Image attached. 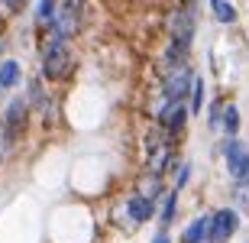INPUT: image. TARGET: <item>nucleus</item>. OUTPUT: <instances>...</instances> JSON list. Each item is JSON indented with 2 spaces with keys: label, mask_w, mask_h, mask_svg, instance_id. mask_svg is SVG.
Here are the masks:
<instances>
[{
  "label": "nucleus",
  "mask_w": 249,
  "mask_h": 243,
  "mask_svg": "<svg viewBox=\"0 0 249 243\" xmlns=\"http://www.w3.org/2000/svg\"><path fill=\"white\" fill-rule=\"evenodd\" d=\"M129 191H136V195L149 198V201H162V195L168 191V178L162 175V172H149V168H142L136 178H133V188Z\"/></svg>",
  "instance_id": "11"
},
{
  "label": "nucleus",
  "mask_w": 249,
  "mask_h": 243,
  "mask_svg": "<svg viewBox=\"0 0 249 243\" xmlns=\"http://www.w3.org/2000/svg\"><path fill=\"white\" fill-rule=\"evenodd\" d=\"M207 237H211V211H197V214L181 227L178 243H207Z\"/></svg>",
  "instance_id": "12"
},
{
  "label": "nucleus",
  "mask_w": 249,
  "mask_h": 243,
  "mask_svg": "<svg viewBox=\"0 0 249 243\" xmlns=\"http://www.w3.org/2000/svg\"><path fill=\"white\" fill-rule=\"evenodd\" d=\"M58 7H62V0H39L36 3V10H33V26H36L39 36H46L49 29H52V23L58 17Z\"/></svg>",
  "instance_id": "16"
},
{
  "label": "nucleus",
  "mask_w": 249,
  "mask_h": 243,
  "mask_svg": "<svg viewBox=\"0 0 249 243\" xmlns=\"http://www.w3.org/2000/svg\"><path fill=\"white\" fill-rule=\"evenodd\" d=\"M78 58H74L71 42H65L58 36H42L39 42V78L49 84H65L71 81Z\"/></svg>",
  "instance_id": "1"
},
{
  "label": "nucleus",
  "mask_w": 249,
  "mask_h": 243,
  "mask_svg": "<svg viewBox=\"0 0 249 243\" xmlns=\"http://www.w3.org/2000/svg\"><path fill=\"white\" fill-rule=\"evenodd\" d=\"M207 101H211V91H207V78L204 75H194V84L191 91H188V113H191V120H197V117H204V107H207Z\"/></svg>",
  "instance_id": "15"
},
{
  "label": "nucleus",
  "mask_w": 249,
  "mask_h": 243,
  "mask_svg": "<svg viewBox=\"0 0 249 243\" xmlns=\"http://www.w3.org/2000/svg\"><path fill=\"white\" fill-rule=\"evenodd\" d=\"M29 120H33V107H29L26 94H17L7 101V107L0 113V130L7 133L10 143H19L29 130Z\"/></svg>",
  "instance_id": "4"
},
{
  "label": "nucleus",
  "mask_w": 249,
  "mask_h": 243,
  "mask_svg": "<svg viewBox=\"0 0 249 243\" xmlns=\"http://www.w3.org/2000/svg\"><path fill=\"white\" fill-rule=\"evenodd\" d=\"M120 205H123L126 217L136 227H146V224H152V221L159 217V201H149V198L136 195V191H126V195L120 198Z\"/></svg>",
  "instance_id": "10"
},
{
  "label": "nucleus",
  "mask_w": 249,
  "mask_h": 243,
  "mask_svg": "<svg viewBox=\"0 0 249 243\" xmlns=\"http://www.w3.org/2000/svg\"><path fill=\"white\" fill-rule=\"evenodd\" d=\"M26 101H29V107H33V113H42V120H49V113H55V104H58V97L52 94V84L49 81H42V78H29L26 81Z\"/></svg>",
  "instance_id": "9"
},
{
  "label": "nucleus",
  "mask_w": 249,
  "mask_h": 243,
  "mask_svg": "<svg viewBox=\"0 0 249 243\" xmlns=\"http://www.w3.org/2000/svg\"><path fill=\"white\" fill-rule=\"evenodd\" d=\"M81 26H84L81 0H62L58 17H55V23H52V29H49L46 36H58V39H65V42H74V36L81 33Z\"/></svg>",
  "instance_id": "6"
},
{
  "label": "nucleus",
  "mask_w": 249,
  "mask_h": 243,
  "mask_svg": "<svg viewBox=\"0 0 249 243\" xmlns=\"http://www.w3.org/2000/svg\"><path fill=\"white\" fill-rule=\"evenodd\" d=\"M211 3H217V0H211Z\"/></svg>",
  "instance_id": "24"
},
{
  "label": "nucleus",
  "mask_w": 249,
  "mask_h": 243,
  "mask_svg": "<svg viewBox=\"0 0 249 243\" xmlns=\"http://www.w3.org/2000/svg\"><path fill=\"white\" fill-rule=\"evenodd\" d=\"M178 7H197V0H175Z\"/></svg>",
  "instance_id": "22"
},
{
  "label": "nucleus",
  "mask_w": 249,
  "mask_h": 243,
  "mask_svg": "<svg viewBox=\"0 0 249 243\" xmlns=\"http://www.w3.org/2000/svg\"><path fill=\"white\" fill-rule=\"evenodd\" d=\"M213 156H220L227 166V178L230 185H240L249 178V143L243 136H220Z\"/></svg>",
  "instance_id": "2"
},
{
  "label": "nucleus",
  "mask_w": 249,
  "mask_h": 243,
  "mask_svg": "<svg viewBox=\"0 0 249 243\" xmlns=\"http://www.w3.org/2000/svg\"><path fill=\"white\" fill-rule=\"evenodd\" d=\"M211 17H213V23H220V26H236L240 10H236L233 0H217V3H211Z\"/></svg>",
  "instance_id": "18"
},
{
  "label": "nucleus",
  "mask_w": 249,
  "mask_h": 243,
  "mask_svg": "<svg viewBox=\"0 0 249 243\" xmlns=\"http://www.w3.org/2000/svg\"><path fill=\"white\" fill-rule=\"evenodd\" d=\"M165 33L172 42L194 52V36H197V7H175L165 19Z\"/></svg>",
  "instance_id": "5"
},
{
  "label": "nucleus",
  "mask_w": 249,
  "mask_h": 243,
  "mask_svg": "<svg viewBox=\"0 0 249 243\" xmlns=\"http://www.w3.org/2000/svg\"><path fill=\"white\" fill-rule=\"evenodd\" d=\"M240 130H243V111H240V104L227 101V104H223V123H220V133H223V136H240Z\"/></svg>",
  "instance_id": "17"
},
{
  "label": "nucleus",
  "mask_w": 249,
  "mask_h": 243,
  "mask_svg": "<svg viewBox=\"0 0 249 243\" xmlns=\"http://www.w3.org/2000/svg\"><path fill=\"white\" fill-rule=\"evenodd\" d=\"M194 75H197V72L191 68V62H188V65H178V68L162 72V78H159V91H156L159 111H162L165 104H172V101H188V91H191V84H194ZM152 120H156V117H152Z\"/></svg>",
  "instance_id": "3"
},
{
  "label": "nucleus",
  "mask_w": 249,
  "mask_h": 243,
  "mask_svg": "<svg viewBox=\"0 0 249 243\" xmlns=\"http://www.w3.org/2000/svg\"><path fill=\"white\" fill-rule=\"evenodd\" d=\"M23 81H26V72H23L19 58H0V94L23 88Z\"/></svg>",
  "instance_id": "13"
},
{
  "label": "nucleus",
  "mask_w": 249,
  "mask_h": 243,
  "mask_svg": "<svg viewBox=\"0 0 249 243\" xmlns=\"http://www.w3.org/2000/svg\"><path fill=\"white\" fill-rule=\"evenodd\" d=\"M178 211H181V195H178L175 188H168L165 195H162V201H159L156 224L165 227V230H172V227H175V221H178Z\"/></svg>",
  "instance_id": "14"
},
{
  "label": "nucleus",
  "mask_w": 249,
  "mask_h": 243,
  "mask_svg": "<svg viewBox=\"0 0 249 243\" xmlns=\"http://www.w3.org/2000/svg\"><path fill=\"white\" fill-rule=\"evenodd\" d=\"M0 7H3V0H0Z\"/></svg>",
  "instance_id": "23"
},
{
  "label": "nucleus",
  "mask_w": 249,
  "mask_h": 243,
  "mask_svg": "<svg viewBox=\"0 0 249 243\" xmlns=\"http://www.w3.org/2000/svg\"><path fill=\"white\" fill-rule=\"evenodd\" d=\"M230 201L240 214H249V185L240 182V185H230Z\"/></svg>",
  "instance_id": "20"
},
{
  "label": "nucleus",
  "mask_w": 249,
  "mask_h": 243,
  "mask_svg": "<svg viewBox=\"0 0 249 243\" xmlns=\"http://www.w3.org/2000/svg\"><path fill=\"white\" fill-rule=\"evenodd\" d=\"M156 123H159V130L165 133L172 143H181V136H185L188 127H191L188 104H185V101H172V104H165V107L156 113Z\"/></svg>",
  "instance_id": "7"
},
{
  "label": "nucleus",
  "mask_w": 249,
  "mask_h": 243,
  "mask_svg": "<svg viewBox=\"0 0 249 243\" xmlns=\"http://www.w3.org/2000/svg\"><path fill=\"white\" fill-rule=\"evenodd\" d=\"M223 97H211L207 107H204V127L211 133H220V123H223Z\"/></svg>",
  "instance_id": "19"
},
{
  "label": "nucleus",
  "mask_w": 249,
  "mask_h": 243,
  "mask_svg": "<svg viewBox=\"0 0 249 243\" xmlns=\"http://www.w3.org/2000/svg\"><path fill=\"white\" fill-rule=\"evenodd\" d=\"M149 243H175V240H172V230L156 227V234H152V240H149Z\"/></svg>",
  "instance_id": "21"
},
{
  "label": "nucleus",
  "mask_w": 249,
  "mask_h": 243,
  "mask_svg": "<svg viewBox=\"0 0 249 243\" xmlns=\"http://www.w3.org/2000/svg\"><path fill=\"white\" fill-rule=\"evenodd\" d=\"M240 224H243V214L233 205L211 211V237H207V243H230L240 234Z\"/></svg>",
  "instance_id": "8"
}]
</instances>
